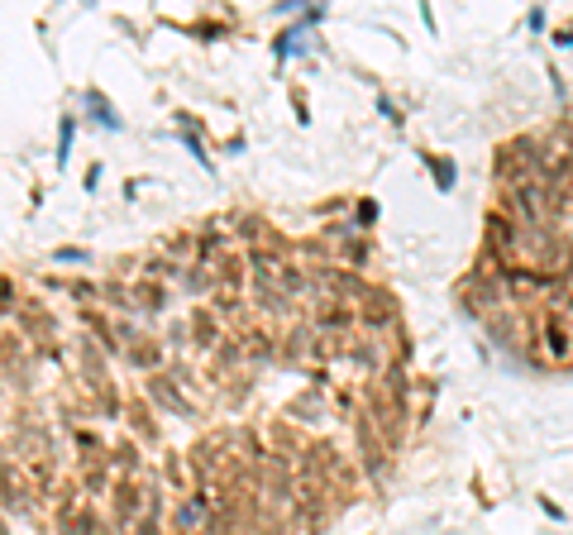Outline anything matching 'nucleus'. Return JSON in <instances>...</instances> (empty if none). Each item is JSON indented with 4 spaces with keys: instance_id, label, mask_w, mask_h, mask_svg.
<instances>
[{
    "instance_id": "obj_1",
    "label": "nucleus",
    "mask_w": 573,
    "mask_h": 535,
    "mask_svg": "<svg viewBox=\"0 0 573 535\" xmlns=\"http://www.w3.org/2000/svg\"><path fill=\"white\" fill-rule=\"evenodd\" d=\"M540 349H544V359L549 363H569L573 359V320L564 306H544L540 315Z\"/></svg>"
},
{
    "instance_id": "obj_2",
    "label": "nucleus",
    "mask_w": 573,
    "mask_h": 535,
    "mask_svg": "<svg viewBox=\"0 0 573 535\" xmlns=\"http://www.w3.org/2000/svg\"><path fill=\"white\" fill-rule=\"evenodd\" d=\"M316 325H320V330H349V325H353V311H344V306H320Z\"/></svg>"
},
{
    "instance_id": "obj_3",
    "label": "nucleus",
    "mask_w": 573,
    "mask_h": 535,
    "mask_svg": "<svg viewBox=\"0 0 573 535\" xmlns=\"http://www.w3.org/2000/svg\"><path fill=\"white\" fill-rule=\"evenodd\" d=\"M86 106H91V115H96V120H100L105 129H120V125H125V120L110 111V101H105L100 91H86Z\"/></svg>"
},
{
    "instance_id": "obj_4",
    "label": "nucleus",
    "mask_w": 573,
    "mask_h": 535,
    "mask_svg": "<svg viewBox=\"0 0 573 535\" xmlns=\"http://www.w3.org/2000/svg\"><path fill=\"white\" fill-rule=\"evenodd\" d=\"M158 516H162V497L148 492L143 497V516H139V535H158Z\"/></svg>"
},
{
    "instance_id": "obj_5",
    "label": "nucleus",
    "mask_w": 573,
    "mask_h": 535,
    "mask_svg": "<svg viewBox=\"0 0 573 535\" xmlns=\"http://www.w3.org/2000/svg\"><path fill=\"white\" fill-rule=\"evenodd\" d=\"M430 168H435V182H440V191L454 187V163H449V158H430Z\"/></svg>"
},
{
    "instance_id": "obj_6",
    "label": "nucleus",
    "mask_w": 573,
    "mask_h": 535,
    "mask_svg": "<svg viewBox=\"0 0 573 535\" xmlns=\"http://www.w3.org/2000/svg\"><path fill=\"white\" fill-rule=\"evenodd\" d=\"M72 134H77V125H72V120H63V143H58V168L67 163V148H72Z\"/></svg>"
}]
</instances>
